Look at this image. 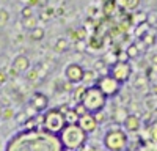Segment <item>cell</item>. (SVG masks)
<instances>
[{
  "mask_svg": "<svg viewBox=\"0 0 157 151\" xmlns=\"http://www.w3.org/2000/svg\"><path fill=\"white\" fill-rule=\"evenodd\" d=\"M146 22L149 24V27H151V25L154 27V25L157 24V14H148V19H146Z\"/></svg>",
  "mask_w": 157,
  "mask_h": 151,
  "instance_id": "39",
  "label": "cell"
},
{
  "mask_svg": "<svg viewBox=\"0 0 157 151\" xmlns=\"http://www.w3.org/2000/svg\"><path fill=\"white\" fill-rule=\"evenodd\" d=\"M148 19V14L146 13H135V14H130V21H132V25H140V24H145Z\"/></svg>",
  "mask_w": 157,
  "mask_h": 151,
  "instance_id": "19",
  "label": "cell"
},
{
  "mask_svg": "<svg viewBox=\"0 0 157 151\" xmlns=\"http://www.w3.org/2000/svg\"><path fill=\"white\" fill-rule=\"evenodd\" d=\"M38 77H39L38 69H29V71H27V79H29L30 82H35Z\"/></svg>",
  "mask_w": 157,
  "mask_h": 151,
  "instance_id": "32",
  "label": "cell"
},
{
  "mask_svg": "<svg viewBox=\"0 0 157 151\" xmlns=\"http://www.w3.org/2000/svg\"><path fill=\"white\" fill-rule=\"evenodd\" d=\"M64 117H66V123L68 124H72V123H77L78 121V115L75 113L74 109H69L66 113H64Z\"/></svg>",
  "mask_w": 157,
  "mask_h": 151,
  "instance_id": "25",
  "label": "cell"
},
{
  "mask_svg": "<svg viewBox=\"0 0 157 151\" xmlns=\"http://www.w3.org/2000/svg\"><path fill=\"white\" fill-rule=\"evenodd\" d=\"M149 29H151V27H149V24H148V22L137 25V30H135V36H137L138 40H140V38H141L143 35H145V33H146V32H148Z\"/></svg>",
  "mask_w": 157,
  "mask_h": 151,
  "instance_id": "26",
  "label": "cell"
},
{
  "mask_svg": "<svg viewBox=\"0 0 157 151\" xmlns=\"http://www.w3.org/2000/svg\"><path fill=\"white\" fill-rule=\"evenodd\" d=\"M129 55H127V52L126 50H120V52H118V61H129Z\"/></svg>",
  "mask_w": 157,
  "mask_h": 151,
  "instance_id": "38",
  "label": "cell"
},
{
  "mask_svg": "<svg viewBox=\"0 0 157 151\" xmlns=\"http://www.w3.org/2000/svg\"><path fill=\"white\" fill-rule=\"evenodd\" d=\"M29 118H30V117H29V113H27V112H19V113H17V117H16V121H17L19 126H24L25 123H27Z\"/></svg>",
  "mask_w": 157,
  "mask_h": 151,
  "instance_id": "29",
  "label": "cell"
},
{
  "mask_svg": "<svg viewBox=\"0 0 157 151\" xmlns=\"http://www.w3.org/2000/svg\"><path fill=\"white\" fill-rule=\"evenodd\" d=\"M36 17L35 16H30V17H24V29H27V30H33L35 27H38L36 25Z\"/></svg>",
  "mask_w": 157,
  "mask_h": 151,
  "instance_id": "24",
  "label": "cell"
},
{
  "mask_svg": "<svg viewBox=\"0 0 157 151\" xmlns=\"http://www.w3.org/2000/svg\"><path fill=\"white\" fill-rule=\"evenodd\" d=\"M141 0H120V3H121V8L124 10H129V11H132L135 8H138Z\"/></svg>",
  "mask_w": 157,
  "mask_h": 151,
  "instance_id": "22",
  "label": "cell"
},
{
  "mask_svg": "<svg viewBox=\"0 0 157 151\" xmlns=\"http://www.w3.org/2000/svg\"><path fill=\"white\" fill-rule=\"evenodd\" d=\"M32 107L35 109V112L41 113V112H46L47 107H49V98L44 95V93H35L32 96V101H30Z\"/></svg>",
  "mask_w": 157,
  "mask_h": 151,
  "instance_id": "10",
  "label": "cell"
},
{
  "mask_svg": "<svg viewBox=\"0 0 157 151\" xmlns=\"http://www.w3.org/2000/svg\"><path fill=\"white\" fill-rule=\"evenodd\" d=\"M83 74H85V69L78 63H71L64 69V77H66V80L74 83V85L83 82Z\"/></svg>",
  "mask_w": 157,
  "mask_h": 151,
  "instance_id": "8",
  "label": "cell"
},
{
  "mask_svg": "<svg viewBox=\"0 0 157 151\" xmlns=\"http://www.w3.org/2000/svg\"><path fill=\"white\" fill-rule=\"evenodd\" d=\"M75 47H77L78 50H83V49H85V41H77V43H75Z\"/></svg>",
  "mask_w": 157,
  "mask_h": 151,
  "instance_id": "43",
  "label": "cell"
},
{
  "mask_svg": "<svg viewBox=\"0 0 157 151\" xmlns=\"http://www.w3.org/2000/svg\"><path fill=\"white\" fill-rule=\"evenodd\" d=\"M127 143H129V138L126 132L118 126L107 131V134L104 135V146L109 151H126Z\"/></svg>",
  "mask_w": 157,
  "mask_h": 151,
  "instance_id": "4",
  "label": "cell"
},
{
  "mask_svg": "<svg viewBox=\"0 0 157 151\" xmlns=\"http://www.w3.org/2000/svg\"><path fill=\"white\" fill-rule=\"evenodd\" d=\"M74 110H75V113H77L78 117H82V115H85V113H88V109L85 107V104H83V103H75Z\"/></svg>",
  "mask_w": 157,
  "mask_h": 151,
  "instance_id": "28",
  "label": "cell"
},
{
  "mask_svg": "<svg viewBox=\"0 0 157 151\" xmlns=\"http://www.w3.org/2000/svg\"><path fill=\"white\" fill-rule=\"evenodd\" d=\"M2 115H3V107L0 106V118H2Z\"/></svg>",
  "mask_w": 157,
  "mask_h": 151,
  "instance_id": "50",
  "label": "cell"
},
{
  "mask_svg": "<svg viewBox=\"0 0 157 151\" xmlns=\"http://www.w3.org/2000/svg\"><path fill=\"white\" fill-rule=\"evenodd\" d=\"M85 91H86V85H78L75 87V90L72 93V98H74V103H82V99L85 96Z\"/></svg>",
  "mask_w": 157,
  "mask_h": 151,
  "instance_id": "20",
  "label": "cell"
},
{
  "mask_svg": "<svg viewBox=\"0 0 157 151\" xmlns=\"http://www.w3.org/2000/svg\"><path fill=\"white\" fill-rule=\"evenodd\" d=\"M30 16H33L32 6H30V5H25V6L22 8V17H30Z\"/></svg>",
  "mask_w": 157,
  "mask_h": 151,
  "instance_id": "35",
  "label": "cell"
},
{
  "mask_svg": "<svg viewBox=\"0 0 157 151\" xmlns=\"http://www.w3.org/2000/svg\"><path fill=\"white\" fill-rule=\"evenodd\" d=\"M5 151H64V146L60 135L44 128H35L16 134L8 142Z\"/></svg>",
  "mask_w": 157,
  "mask_h": 151,
  "instance_id": "1",
  "label": "cell"
},
{
  "mask_svg": "<svg viewBox=\"0 0 157 151\" xmlns=\"http://www.w3.org/2000/svg\"><path fill=\"white\" fill-rule=\"evenodd\" d=\"M60 138L64 149L78 151L86 142V132L78 126V123H72L64 126V129L60 132Z\"/></svg>",
  "mask_w": 157,
  "mask_h": 151,
  "instance_id": "2",
  "label": "cell"
},
{
  "mask_svg": "<svg viewBox=\"0 0 157 151\" xmlns=\"http://www.w3.org/2000/svg\"><path fill=\"white\" fill-rule=\"evenodd\" d=\"M44 29L41 27H35L33 30H30V40L32 41H41L43 38H44Z\"/></svg>",
  "mask_w": 157,
  "mask_h": 151,
  "instance_id": "21",
  "label": "cell"
},
{
  "mask_svg": "<svg viewBox=\"0 0 157 151\" xmlns=\"http://www.w3.org/2000/svg\"><path fill=\"white\" fill-rule=\"evenodd\" d=\"M68 46H69L68 40H64V38H58L57 43H55V50H57V52H63V50L68 49Z\"/></svg>",
  "mask_w": 157,
  "mask_h": 151,
  "instance_id": "27",
  "label": "cell"
},
{
  "mask_svg": "<svg viewBox=\"0 0 157 151\" xmlns=\"http://www.w3.org/2000/svg\"><path fill=\"white\" fill-rule=\"evenodd\" d=\"M82 103L85 104L88 112L96 113V112H99V110H102L104 107H105L107 96L102 93V90L98 85H91V87H86V91H85V96L82 99Z\"/></svg>",
  "mask_w": 157,
  "mask_h": 151,
  "instance_id": "3",
  "label": "cell"
},
{
  "mask_svg": "<svg viewBox=\"0 0 157 151\" xmlns=\"http://www.w3.org/2000/svg\"><path fill=\"white\" fill-rule=\"evenodd\" d=\"M96 85L101 88L102 93L105 95L107 98H112V96L118 95L120 93V88H121V83L118 82L116 79H113L110 74H105V76H102V77H99Z\"/></svg>",
  "mask_w": 157,
  "mask_h": 151,
  "instance_id": "6",
  "label": "cell"
},
{
  "mask_svg": "<svg viewBox=\"0 0 157 151\" xmlns=\"http://www.w3.org/2000/svg\"><path fill=\"white\" fill-rule=\"evenodd\" d=\"M154 104H155V103H154L152 99H146V107H148V109H151V110H152V109L155 107Z\"/></svg>",
  "mask_w": 157,
  "mask_h": 151,
  "instance_id": "44",
  "label": "cell"
},
{
  "mask_svg": "<svg viewBox=\"0 0 157 151\" xmlns=\"http://www.w3.org/2000/svg\"><path fill=\"white\" fill-rule=\"evenodd\" d=\"M93 115H94V118H96L98 124H102L104 121L107 120V113L104 112V109H102V110H99V112H96V113H93Z\"/></svg>",
  "mask_w": 157,
  "mask_h": 151,
  "instance_id": "30",
  "label": "cell"
},
{
  "mask_svg": "<svg viewBox=\"0 0 157 151\" xmlns=\"http://www.w3.org/2000/svg\"><path fill=\"white\" fill-rule=\"evenodd\" d=\"M99 79V71H96V69H88V71H85V74H83V83L86 85V83H93L94 80H98Z\"/></svg>",
  "mask_w": 157,
  "mask_h": 151,
  "instance_id": "17",
  "label": "cell"
},
{
  "mask_svg": "<svg viewBox=\"0 0 157 151\" xmlns=\"http://www.w3.org/2000/svg\"><path fill=\"white\" fill-rule=\"evenodd\" d=\"M78 126L86 132V134H93L96 129H98V121H96V118H94V115L91 112H88V113H85V115H82V117H78Z\"/></svg>",
  "mask_w": 157,
  "mask_h": 151,
  "instance_id": "9",
  "label": "cell"
},
{
  "mask_svg": "<svg viewBox=\"0 0 157 151\" xmlns=\"http://www.w3.org/2000/svg\"><path fill=\"white\" fill-rule=\"evenodd\" d=\"M13 117H14V112H13V109H3V115H2L3 120H10V118H13Z\"/></svg>",
  "mask_w": 157,
  "mask_h": 151,
  "instance_id": "36",
  "label": "cell"
},
{
  "mask_svg": "<svg viewBox=\"0 0 157 151\" xmlns=\"http://www.w3.org/2000/svg\"><path fill=\"white\" fill-rule=\"evenodd\" d=\"M148 60H149V63H151V66H157V54H151V55L148 57Z\"/></svg>",
  "mask_w": 157,
  "mask_h": 151,
  "instance_id": "40",
  "label": "cell"
},
{
  "mask_svg": "<svg viewBox=\"0 0 157 151\" xmlns=\"http://www.w3.org/2000/svg\"><path fill=\"white\" fill-rule=\"evenodd\" d=\"M127 115H129V113H127L126 107H116L115 112H113V120H115V123H118V124H123Z\"/></svg>",
  "mask_w": 157,
  "mask_h": 151,
  "instance_id": "15",
  "label": "cell"
},
{
  "mask_svg": "<svg viewBox=\"0 0 157 151\" xmlns=\"http://www.w3.org/2000/svg\"><path fill=\"white\" fill-rule=\"evenodd\" d=\"M124 129L129 131V132H137L141 126V121H140V117L135 115V113H129L124 120Z\"/></svg>",
  "mask_w": 157,
  "mask_h": 151,
  "instance_id": "11",
  "label": "cell"
},
{
  "mask_svg": "<svg viewBox=\"0 0 157 151\" xmlns=\"http://www.w3.org/2000/svg\"><path fill=\"white\" fill-rule=\"evenodd\" d=\"M109 74L113 79H116L120 83H124L129 80L130 74H132V66L129 65V61H116L115 65L110 66Z\"/></svg>",
  "mask_w": 157,
  "mask_h": 151,
  "instance_id": "7",
  "label": "cell"
},
{
  "mask_svg": "<svg viewBox=\"0 0 157 151\" xmlns=\"http://www.w3.org/2000/svg\"><path fill=\"white\" fill-rule=\"evenodd\" d=\"M126 52H127V55H129L130 58H135V57H138V54H140V49H138L137 43L129 44V46H127V49H126Z\"/></svg>",
  "mask_w": 157,
  "mask_h": 151,
  "instance_id": "23",
  "label": "cell"
},
{
  "mask_svg": "<svg viewBox=\"0 0 157 151\" xmlns=\"http://www.w3.org/2000/svg\"><path fill=\"white\" fill-rule=\"evenodd\" d=\"M66 117L64 113L60 110V109H50V110H46L44 113V121H43V128L52 134H57L60 135V132L64 129L66 126Z\"/></svg>",
  "mask_w": 157,
  "mask_h": 151,
  "instance_id": "5",
  "label": "cell"
},
{
  "mask_svg": "<svg viewBox=\"0 0 157 151\" xmlns=\"http://www.w3.org/2000/svg\"><path fill=\"white\" fill-rule=\"evenodd\" d=\"M151 91H152V95H155V96H157V85H152Z\"/></svg>",
  "mask_w": 157,
  "mask_h": 151,
  "instance_id": "48",
  "label": "cell"
},
{
  "mask_svg": "<svg viewBox=\"0 0 157 151\" xmlns=\"http://www.w3.org/2000/svg\"><path fill=\"white\" fill-rule=\"evenodd\" d=\"M94 13H96V10H94V8H90V10H88V16L91 17V16L94 14Z\"/></svg>",
  "mask_w": 157,
  "mask_h": 151,
  "instance_id": "47",
  "label": "cell"
},
{
  "mask_svg": "<svg viewBox=\"0 0 157 151\" xmlns=\"http://www.w3.org/2000/svg\"><path fill=\"white\" fill-rule=\"evenodd\" d=\"M154 29H155V32H157V24H155V25H154Z\"/></svg>",
  "mask_w": 157,
  "mask_h": 151,
  "instance_id": "51",
  "label": "cell"
},
{
  "mask_svg": "<svg viewBox=\"0 0 157 151\" xmlns=\"http://www.w3.org/2000/svg\"><path fill=\"white\" fill-rule=\"evenodd\" d=\"M38 124V121H36V118H29L27 120V123L24 124V129H35V128H39V126H36Z\"/></svg>",
  "mask_w": 157,
  "mask_h": 151,
  "instance_id": "31",
  "label": "cell"
},
{
  "mask_svg": "<svg viewBox=\"0 0 157 151\" xmlns=\"http://www.w3.org/2000/svg\"><path fill=\"white\" fill-rule=\"evenodd\" d=\"M6 79H8V77H6V72L0 69V85H3V83L6 82Z\"/></svg>",
  "mask_w": 157,
  "mask_h": 151,
  "instance_id": "41",
  "label": "cell"
},
{
  "mask_svg": "<svg viewBox=\"0 0 157 151\" xmlns=\"http://www.w3.org/2000/svg\"><path fill=\"white\" fill-rule=\"evenodd\" d=\"M11 68H14L19 74L27 72V71L30 69V60H29V57H25V55H17L14 60H13Z\"/></svg>",
  "mask_w": 157,
  "mask_h": 151,
  "instance_id": "12",
  "label": "cell"
},
{
  "mask_svg": "<svg viewBox=\"0 0 157 151\" xmlns=\"http://www.w3.org/2000/svg\"><path fill=\"white\" fill-rule=\"evenodd\" d=\"M115 10H116V0H104L102 2V14L105 19L112 17Z\"/></svg>",
  "mask_w": 157,
  "mask_h": 151,
  "instance_id": "13",
  "label": "cell"
},
{
  "mask_svg": "<svg viewBox=\"0 0 157 151\" xmlns=\"http://www.w3.org/2000/svg\"><path fill=\"white\" fill-rule=\"evenodd\" d=\"M38 2H39V0H27V5L33 6V5H38Z\"/></svg>",
  "mask_w": 157,
  "mask_h": 151,
  "instance_id": "46",
  "label": "cell"
},
{
  "mask_svg": "<svg viewBox=\"0 0 157 151\" xmlns=\"http://www.w3.org/2000/svg\"><path fill=\"white\" fill-rule=\"evenodd\" d=\"M88 47L90 49H93V50H99L104 47V40H102V36L99 33H94V35H91L90 36V40L86 41Z\"/></svg>",
  "mask_w": 157,
  "mask_h": 151,
  "instance_id": "14",
  "label": "cell"
},
{
  "mask_svg": "<svg viewBox=\"0 0 157 151\" xmlns=\"http://www.w3.org/2000/svg\"><path fill=\"white\" fill-rule=\"evenodd\" d=\"M71 38H72L74 43H77V41H85V40H86V29H85V27H80V29L71 32Z\"/></svg>",
  "mask_w": 157,
  "mask_h": 151,
  "instance_id": "18",
  "label": "cell"
},
{
  "mask_svg": "<svg viewBox=\"0 0 157 151\" xmlns=\"http://www.w3.org/2000/svg\"><path fill=\"white\" fill-rule=\"evenodd\" d=\"M50 17H52V16L49 14V13H47V11H44V13H43V14H41V19H43V21H49Z\"/></svg>",
  "mask_w": 157,
  "mask_h": 151,
  "instance_id": "45",
  "label": "cell"
},
{
  "mask_svg": "<svg viewBox=\"0 0 157 151\" xmlns=\"http://www.w3.org/2000/svg\"><path fill=\"white\" fill-rule=\"evenodd\" d=\"M149 138H151L154 143H157V124L151 126V129H149Z\"/></svg>",
  "mask_w": 157,
  "mask_h": 151,
  "instance_id": "34",
  "label": "cell"
},
{
  "mask_svg": "<svg viewBox=\"0 0 157 151\" xmlns=\"http://www.w3.org/2000/svg\"><path fill=\"white\" fill-rule=\"evenodd\" d=\"M105 66H107L105 60H104V58H101V60H96V61H94V65H93V69H96V71H101V69H104Z\"/></svg>",
  "mask_w": 157,
  "mask_h": 151,
  "instance_id": "33",
  "label": "cell"
},
{
  "mask_svg": "<svg viewBox=\"0 0 157 151\" xmlns=\"http://www.w3.org/2000/svg\"><path fill=\"white\" fill-rule=\"evenodd\" d=\"M145 85H146V79H145V77H140V80L135 82V87H137V88H138V87H145Z\"/></svg>",
  "mask_w": 157,
  "mask_h": 151,
  "instance_id": "42",
  "label": "cell"
},
{
  "mask_svg": "<svg viewBox=\"0 0 157 151\" xmlns=\"http://www.w3.org/2000/svg\"><path fill=\"white\" fill-rule=\"evenodd\" d=\"M140 40L145 43V46L146 47H149V46H154L155 44V40H157V33H155V30H148L145 35H143Z\"/></svg>",
  "mask_w": 157,
  "mask_h": 151,
  "instance_id": "16",
  "label": "cell"
},
{
  "mask_svg": "<svg viewBox=\"0 0 157 151\" xmlns=\"http://www.w3.org/2000/svg\"><path fill=\"white\" fill-rule=\"evenodd\" d=\"M8 22V13L5 10H0V25H5Z\"/></svg>",
  "mask_w": 157,
  "mask_h": 151,
  "instance_id": "37",
  "label": "cell"
},
{
  "mask_svg": "<svg viewBox=\"0 0 157 151\" xmlns=\"http://www.w3.org/2000/svg\"><path fill=\"white\" fill-rule=\"evenodd\" d=\"M60 110H61V112H63V113H66V112H68V110H69V109H68V107H66V106H64V107H60Z\"/></svg>",
  "mask_w": 157,
  "mask_h": 151,
  "instance_id": "49",
  "label": "cell"
}]
</instances>
